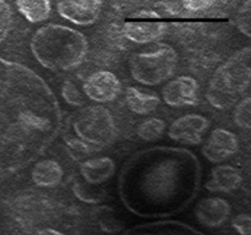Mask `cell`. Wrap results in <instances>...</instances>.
<instances>
[{"mask_svg":"<svg viewBox=\"0 0 251 235\" xmlns=\"http://www.w3.org/2000/svg\"><path fill=\"white\" fill-rule=\"evenodd\" d=\"M201 169L186 149L156 147L135 154L123 168L119 190L124 205L141 217H168L183 211L198 193Z\"/></svg>","mask_w":251,"mask_h":235,"instance_id":"6da1fadb","label":"cell"},{"mask_svg":"<svg viewBox=\"0 0 251 235\" xmlns=\"http://www.w3.org/2000/svg\"><path fill=\"white\" fill-rule=\"evenodd\" d=\"M31 50L43 68L51 71H69L85 60L88 42L85 34L64 24H46L31 39Z\"/></svg>","mask_w":251,"mask_h":235,"instance_id":"7a4b0ae2","label":"cell"},{"mask_svg":"<svg viewBox=\"0 0 251 235\" xmlns=\"http://www.w3.org/2000/svg\"><path fill=\"white\" fill-rule=\"evenodd\" d=\"M250 47L238 50L216 70L206 95L213 107L228 109L243 99L251 80Z\"/></svg>","mask_w":251,"mask_h":235,"instance_id":"3957f363","label":"cell"},{"mask_svg":"<svg viewBox=\"0 0 251 235\" xmlns=\"http://www.w3.org/2000/svg\"><path fill=\"white\" fill-rule=\"evenodd\" d=\"M178 68V54L168 44H158L149 51L134 54L130 72L134 80L146 86H157L173 77Z\"/></svg>","mask_w":251,"mask_h":235,"instance_id":"277c9868","label":"cell"},{"mask_svg":"<svg viewBox=\"0 0 251 235\" xmlns=\"http://www.w3.org/2000/svg\"><path fill=\"white\" fill-rule=\"evenodd\" d=\"M74 131L90 146L105 147L117 139V124L112 113L102 105H91L80 112L74 121Z\"/></svg>","mask_w":251,"mask_h":235,"instance_id":"5b68a950","label":"cell"},{"mask_svg":"<svg viewBox=\"0 0 251 235\" xmlns=\"http://www.w3.org/2000/svg\"><path fill=\"white\" fill-rule=\"evenodd\" d=\"M207 118L200 114H185L174 120L168 129V136L179 143L196 146L202 142V136L210 127Z\"/></svg>","mask_w":251,"mask_h":235,"instance_id":"8992f818","label":"cell"},{"mask_svg":"<svg viewBox=\"0 0 251 235\" xmlns=\"http://www.w3.org/2000/svg\"><path fill=\"white\" fill-rule=\"evenodd\" d=\"M31 214L16 201H0V235H32Z\"/></svg>","mask_w":251,"mask_h":235,"instance_id":"52a82bcc","label":"cell"},{"mask_svg":"<svg viewBox=\"0 0 251 235\" xmlns=\"http://www.w3.org/2000/svg\"><path fill=\"white\" fill-rule=\"evenodd\" d=\"M239 148V141L234 132L226 129L212 130L203 143V157L212 163H222L234 156Z\"/></svg>","mask_w":251,"mask_h":235,"instance_id":"ba28073f","label":"cell"},{"mask_svg":"<svg viewBox=\"0 0 251 235\" xmlns=\"http://www.w3.org/2000/svg\"><path fill=\"white\" fill-rule=\"evenodd\" d=\"M122 83L117 75L110 71L100 70L93 72L83 83V92L91 100L97 103H109L119 95Z\"/></svg>","mask_w":251,"mask_h":235,"instance_id":"9c48e42d","label":"cell"},{"mask_svg":"<svg viewBox=\"0 0 251 235\" xmlns=\"http://www.w3.org/2000/svg\"><path fill=\"white\" fill-rule=\"evenodd\" d=\"M102 7L103 2L100 0H68L56 4L59 15L66 21L78 26H90L95 24L100 19Z\"/></svg>","mask_w":251,"mask_h":235,"instance_id":"30bf717a","label":"cell"},{"mask_svg":"<svg viewBox=\"0 0 251 235\" xmlns=\"http://www.w3.org/2000/svg\"><path fill=\"white\" fill-rule=\"evenodd\" d=\"M162 95L171 107L196 105L199 103V83L190 76H179L164 86Z\"/></svg>","mask_w":251,"mask_h":235,"instance_id":"8fae6325","label":"cell"},{"mask_svg":"<svg viewBox=\"0 0 251 235\" xmlns=\"http://www.w3.org/2000/svg\"><path fill=\"white\" fill-rule=\"evenodd\" d=\"M232 213L229 202L222 197H206L198 203L195 215L206 228H218L225 224Z\"/></svg>","mask_w":251,"mask_h":235,"instance_id":"7c38bea8","label":"cell"},{"mask_svg":"<svg viewBox=\"0 0 251 235\" xmlns=\"http://www.w3.org/2000/svg\"><path fill=\"white\" fill-rule=\"evenodd\" d=\"M168 24L163 21H127L123 24L125 38L137 44H147L163 38Z\"/></svg>","mask_w":251,"mask_h":235,"instance_id":"4fadbf2b","label":"cell"},{"mask_svg":"<svg viewBox=\"0 0 251 235\" xmlns=\"http://www.w3.org/2000/svg\"><path fill=\"white\" fill-rule=\"evenodd\" d=\"M123 235H203L195 228L176 222V220H162V222L147 223L130 228Z\"/></svg>","mask_w":251,"mask_h":235,"instance_id":"5bb4252c","label":"cell"},{"mask_svg":"<svg viewBox=\"0 0 251 235\" xmlns=\"http://www.w3.org/2000/svg\"><path fill=\"white\" fill-rule=\"evenodd\" d=\"M242 183L243 175L239 169L228 164H222L212 169L205 188L212 192L229 193L237 190Z\"/></svg>","mask_w":251,"mask_h":235,"instance_id":"9a60e30c","label":"cell"},{"mask_svg":"<svg viewBox=\"0 0 251 235\" xmlns=\"http://www.w3.org/2000/svg\"><path fill=\"white\" fill-rule=\"evenodd\" d=\"M80 174L90 185H100L115 174V163L109 157H97L83 162L80 165Z\"/></svg>","mask_w":251,"mask_h":235,"instance_id":"2e32d148","label":"cell"},{"mask_svg":"<svg viewBox=\"0 0 251 235\" xmlns=\"http://www.w3.org/2000/svg\"><path fill=\"white\" fill-rule=\"evenodd\" d=\"M31 178L39 188H55L63 180L64 170L58 162L53 159H43L33 165Z\"/></svg>","mask_w":251,"mask_h":235,"instance_id":"e0dca14e","label":"cell"},{"mask_svg":"<svg viewBox=\"0 0 251 235\" xmlns=\"http://www.w3.org/2000/svg\"><path fill=\"white\" fill-rule=\"evenodd\" d=\"M125 99L130 109L139 115L150 114L154 112L161 103V99L156 94L146 93L136 87H127L125 92Z\"/></svg>","mask_w":251,"mask_h":235,"instance_id":"ac0fdd59","label":"cell"},{"mask_svg":"<svg viewBox=\"0 0 251 235\" xmlns=\"http://www.w3.org/2000/svg\"><path fill=\"white\" fill-rule=\"evenodd\" d=\"M15 5L17 11L31 24L46 21L51 11V2L48 0H39V1L19 0L15 2Z\"/></svg>","mask_w":251,"mask_h":235,"instance_id":"d6986e66","label":"cell"},{"mask_svg":"<svg viewBox=\"0 0 251 235\" xmlns=\"http://www.w3.org/2000/svg\"><path fill=\"white\" fill-rule=\"evenodd\" d=\"M166 129L167 125L162 119H158V118H149V119L144 120L139 125V127H137V135L144 141L152 142L161 139V136L164 134Z\"/></svg>","mask_w":251,"mask_h":235,"instance_id":"ffe728a7","label":"cell"},{"mask_svg":"<svg viewBox=\"0 0 251 235\" xmlns=\"http://www.w3.org/2000/svg\"><path fill=\"white\" fill-rule=\"evenodd\" d=\"M234 121L239 127L250 130L251 127V98L244 97L237 103L234 110Z\"/></svg>","mask_w":251,"mask_h":235,"instance_id":"44dd1931","label":"cell"},{"mask_svg":"<svg viewBox=\"0 0 251 235\" xmlns=\"http://www.w3.org/2000/svg\"><path fill=\"white\" fill-rule=\"evenodd\" d=\"M14 21V11L9 2L0 0V44L9 36Z\"/></svg>","mask_w":251,"mask_h":235,"instance_id":"7402d4cb","label":"cell"},{"mask_svg":"<svg viewBox=\"0 0 251 235\" xmlns=\"http://www.w3.org/2000/svg\"><path fill=\"white\" fill-rule=\"evenodd\" d=\"M63 97L69 104L74 105V107H82L85 104V98H83L82 93L77 90L75 85L70 81H66L63 85Z\"/></svg>","mask_w":251,"mask_h":235,"instance_id":"603a6c76","label":"cell"},{"mask_svg":"<svg viewBox=\"0 0 251 235\" xmlns=\"http://www.w3.org/2000/svg\"><path fill=\"white\" fill-rule=\"evenodd\" d=\"M233 228L238 232L239 235H250L251 234V217L249 213H242L238 214L232 222Z\"/></svg>","mask_w":251,"mask_h":235,"instance_id":"cb8c5ba5","label":"cell"},{"mask_svg":"<svg viewBox=\"0 0 251 235\" xmlns=\"http://www.w3.org/2000/svg\"><path fill=\"white\" fill-rule=\"evenodd\" d=\"M238 26L240 31L247 37H250V1H247L244 4V9L239 11L238 14Z\"/></svg>","mask_w":251,"mask_h":235,"instance_id":"d4e9b609","label":"cell"},{"mask_svg":"<svg viewBox=\"0 0 251 235\" xmlns=\"http://www.w3.org/2000/svg\"><path fill=\"white\" fill-rule=\"evenodd\" d=\"M32 235H65L64 233L59 232V230L53 229V228H43V229H38L33 232Z\"/></svg>","mask_w":251,"mask_h":235,"instance_id":"484cf974","label":"cell"},{"mask_svg":"<svg viewBox=\"0 0 251 235\" xmlns=\"http://www.w3.org/2000/svg\"><path fill=\"white\" fill-rule=\"evenodd\" d=\"M2 139H4V132H2V117H1V108H0V170H1V159H2Z\"/></svg>","mask_w":251,"mask_h":235,"instance_id":"4316f807","label":"cell"}]
</instances>
